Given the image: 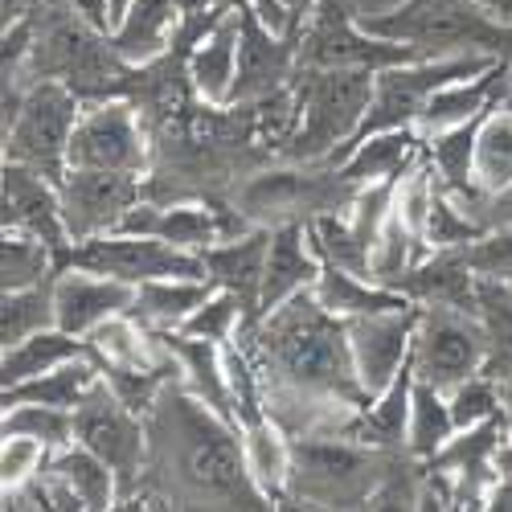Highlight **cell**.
Wrapping results in <instances>:
<instances>
[{
  "label": "cell",
  "mask_w": 512,
  "mask_h": 512,
  "mask_svg": "<svg viewBox=\"0 0 512 512\" xmlns=\"http://www.w3.org/2000/svg\"><path fill=\"white\" fill-rule=\"evenodd\" d=\"M508 95H512V70H508V58H496L488 70H480L472 78H455V82H447V87H439L431 95V103H426V111H422L418 132L422 136L447 132V127H455V123H467V119L492 111Z\"/></svg>",
  "instance_id": "obj_25"
},
{
  "label": "cell",
  "mask_w": 512,
  "mask_h": 512,
  "mask_svg": "<svg viewBox=\"0 0 512 512\" xmlns=\"http://www.w3.org/2000/svg\"><path fill=\"white\" fill-rule=\"evenodd\" d=\"M242 447H246V467L254 484L263 488L271 504H283L287 480H291V439L283 435V426L271 414L242 426Z\"/></svg>",
  "instance_id": "obj_35"
},
{
  "label": "cell",
  "mask_w": 512,
  "mask_h": 512,
  "mask_svg": "<svg viewBox=\"0 0 512 512\" xmlns=\"http://www.w3.org/2000/svg\"><path fill=\"white\" fill-rule=\"evenodd\" d=\"M463 259H467V267H472L476 279L512 287V222L508 226H488L476 242L463 246Z\"/></svg>",
  "instance_id": "obj_44"
},
{
  "label": "cell",
  "mask_w": 512,
  "mask_h": 512,
  "mask_svg": "<svg viewBox=\"0 0 512 512\" xmlns=\"http://www.w3.org/2000/svg\"><path fill=\"white\" fill-rule=\"evenodd\" d=\"M373 455L357 439H291V480L287 492L312 508H353L373 496Z\"/></svg>",
  "instance_id": "obj_9"
},
{
  "label": "cell",
  "mask_w": 512,
  "mask_h": 512,
  "mask_svg": "<svg viewBox=\"0 0 512 512\" xmlns=\"http://www.w3.org/2000/svg\"><path fill=\"white\" fill-rule=\"evenodd\" d=\"M74 443L91 447L119 480V508L140 492L144 467H148V418L123 406V398L99 377L74 406Z\"/></svg>",
  "instance_id": "obj_7"
},
{
  "label": "cell",
  "mask_w": 512,
  "mask_h": 512,
  "mask_svg": "<svg viewBox=\"0 0 512 512\" xmlns=\"http://www.w3.org/2000/svg\"><path fill=\"white\" fill-rule=\"evenodd\" d=\"M508 418L504 410L459 431L426 459L431 472H443L455 488V508H488L492 484H496V455L508 443Z\"/></svg>",
  "instance_id": "obj_15"
},
{
  "label": "cell",
  "mask_w": 512,
  "mask_h": 512,
  "mask_svg": "<svg viewBox=\"0 0 512 512\" xmlns=\"http://www.w3.org/2000/svg\"><path fill=\"white\" fill-rule=\"evenodd\" d=\"M246 5L254 9V13H259L271 29H279V33H291V25H287V13L279 9V0H246Z\"/></svg>",
  "instance_id": "obj_50"
},
{
  "label": "cell",
  "mask_w": 512,
  "mask_h": 512,
  "mask_svg": "<svg viewBox=\"0 0 512 512\" xmlns=\"http://www.w3.org/2000/svg\"><path fill=\"white\" fill-rule=\"evenodd\" d=\"M119 234L164 238V242H173L181 250H193V254H201L213 242L230 238L226 222L209 205H156V201H140V205L127 209V218L119 222Z\"/></svg>",
  "instance_id": "obj_26"
},
{
  "label": "cell",
  "mask_w": 512,
  "mask_h": 512,
  "mask_svg": "<svg viewBox=\"0 0 512 512\" xmlns=\"http://www.w3.org/2000/svg\"><path fill=\"white\" fill-rule=\"evenodd\" d=\"M357 185L332 173L312 177V173H259L250 177L238 193V213L259 226H283V222H312L316 213H340L353 205Z\"/></svg>",
  "instance_id": "obj_12"
},
{
  "label": "cell",
  "mask_w": 512,
  "mask_h": 512,
  "mask_svg": "<svg viewBox=\"0 0 512 512\" xmlns=\"http://www.w3.org/2000/svg\"><path fill=\"white\" fill-rule=\"evenodd\" d=\"M422 320V304H406L394 312H373L349 320V349L361 390L373 398L402 373V365L414 353V332Z\"/></svg>",
  "instance_id": "obj_16"
},
{
  "label": "cell",
  "mask_w": 512,
  "mask_h": 512,
  "mask_svg": "<svg viewBox=\"0 0 512 512\" xmlns=\"http://www.w3.org/2000/svg\"><path fill=\"white\" fill-rule=\"evenodd\" d=\"M70 168H103V173H148V140L140 115L127 99H95L82 107L70 136Z\"/></svg>",
  "instance_id": "obj_13"
},
{
  "label": "cell",
  "mask_w": 512,
  "mask_h": 512,
  "mask_svg": "<svg viewBox=\"0 0 512 512\" xmlns=\"http://www.w3.org/2000/svg\"><path fill=\"white\" fill-rule=\"evenodd\" d=\"M0 435H29L37 443H46V451H62L74 443V410H58V406H41V402H17L5 406V422H0Z\"/></svg>",
  "instance_id": "obj_41"
},
{
  "label": "cell",
  "mask_w": 512,
  "mask_h": 512,
  "mask_svg": "<svg viewBox=\"0 0 512 512\" xmlns=\"http://www.w3.org/2000/svg\"><path fill=\"white\" fill-rule=\"evenodd\" d=\"M414 46L390 37H373L353 17L349 0H316L312 17L300 29V66H361V70H386L398 62H418Z\"/></svg>",
  "instance_id": "obj_10"
},
{
  "label": "cell",
  "mask_w": 512,
  "mask_h": 512,
  "mask_svg": "<svg viewBox=\"0 0 512 512\" xmlns=\"http://www.w3.org/2000/svg\"><path fill=\"white\" fill-rule=\"evenodd\" d=\"M279 9L287 13L291 33H300V29H304V21H308V17H312V9H316V0H279Z\"/></svg>",
  "instance_id": "obj_51"
},
{
  "label": "cell",
  "mask_w": 512,
  "mask_h": 512,
  "mask_svg": "<svg viewBox=\"0 0 512 512\" xmlns=\"http://www.w3.org/2000/svg\"><path fill=\"white\" fill-rule=\"evenodd\" d=\"M127 9H132V0H107V17H111V29L127 17Z\"/></svg>",
  "instance_id": "obj_54"
},
{
  "label": "cell",
  "mask_w": 512,
  "mask_h": 512,
  "mask_svg": "<svg viewBox=\"0 0 512 512\" xmlns=\"http://www.w3.org/2000/svg\"><path fill=\"white\" fill-rule=\"evenodd\" d=\"M82 267L95 275H111L123 283H152V279H209L205 259L193 250H181L164 238L144 234H95L82 242H66L58 250V271Z\"/></svg>",
  "instance_id": "obj_8"
},
{
  "label": "cell",
  "mask_w": 512,
  "mask_h": 512,
  "mask_svg": "<svg viewBox=\"0 0 512 512\" xmlns=\"http://www.w3.org/2000/svg\"><path fill=\"white\" fill-rule=\"evenodd\" d=\"M58 275V250L21 230H5V246H0V287L21 291L37 287Z\"/></svg>",
  "instance_id": "obj_39"
},
{
  "label": "cell",
  "mask_w": 512,
  "mask_h": 512,
  "mask_svg": "<svg viewBox=\"0 0 512 512\" xmlns=\"http://www.w3.org/2000/svg\"><path fill=\"white\" fill-rule=\"evenodd\" d=\"M144 177L136 173H103V168H70L62 177V222L66 238L82 242L95 234L119 230L127 209L144 201Z\"/></svg>",
  "instance_id": "obj_14"
},
{
  "label": "cell",
  "mask_w": 512,
  "mask_h": 512,
  "mask_svg": "<svg viewBox=\"0 0 512 512\" xmlns=\"http://www.w3.org/2000/svg\"><path fill=\"white\" fill-rule=\"evenodd\" d=\"M213 279H152L136 287V304L132 316L136 324H144L148 332H168V328H181L209 295H213Z\"/></svg>",
  "instance_id": "obj_33"
},
{
  "label": "cell",
  "mask_w": 512,
  "mask_h": 512,
  "mask_svg": "<svg viewBox=\"0 0 512 512\" xmlns=\"http://www.w3.org/2000/svg\"><path fill=\"white\" fill-rule=\"evenodd\" d=\"M422 156V132L418 127H398V132H377L353 144L336 160V173L349 185H373V181H402Z\"/></svg>",
  "instance_id": "obj_28"
},
{
  "label": "cell",
  "mask_w": 512,
  "mask_h": 512,
  "mask_svg": "<svg viewBox=\"0 0 512 512\" xmlns=\"http://www.w3.org/2000/svg\"><path fill=\"white\" fill-rule=\"evenodd\" d=\"M58 312H54V279L37 283V287H21V291H5L0 300V345H17V340L54 328Z\"/></svg>",
  "instance_id": "obj_40"
},
{
  "label": "cell",
  "mask_w": 512,
  "mask_h": 512,
  "mask_svg": "<svg viewBox=\"0 0 512 512\" xmlns=\"http://www.w3.org/2000/svg\"><path fill=\"white\" fill-rule=\"evenodd\" d=\"M484 234V226L472 213L459 209V197H451L439 181L431 193V209H426V226H422V246L426 250H451V246H467Z\"/></svg>",
  "instance_id": "obj_42"
},
{
  "label": "cell",
  "mask_w": 512,
  "mask_h": 512,
  "mask_svg": "<svg viewBox=\"0 0 512 512\" xmlns=\"http://www.w3.org/2000/svg\"><path fill=\"white\" fill-rule=\"evenodd\" d=\"M451 435H455V418H451V402H447V394L414 377L410 426H406V451H410L414 459L426 463V459H431Z\"/></svg>",
  "instance_id": "obj_38"
},
{
  "label": "cell",
  "mask_w": 512,
  "mask_h": 512,
  "mask_svg": "<svg viewBox=\"0 0 512 512\" xmlns=\"http://www.w3.org/2000/svg\"><path fill=\"white\" fill-rule=\"evenodd\" d=\"M103 377L99 361L95 357H74L50 373L41 377H29L21 386H9L5 390V406H17V402H41V406H58V410H74L87 390Z\"/></svg>",
  "instance_id": "obj_36"
},
{
  "label": "cell",
  "mask_w": 512,
  "mask_h": 512,
  "mask_svg": "<svg viewBox=\"0 0 512 512\" xmlns=\"http://www.w3.org/2000/svg\"><path fill=\"white\" fill-rule=\"evenodd\" d=\"M62 5L74 13V17H82L87 25H95L99 33H111V17H107V0H62Z\"/></svg>",
  "instance_id": "obj_49"
},
{
  "label": "cell",
  "mask_w": 512,
  "mask_h": 512,
  "mask_svg": "<svg viewBox=\"0 0 512 512\" xmlns=\"http://www.w3.org/2000/svg\"><path fill=\"white\" fill-rule=\"evenodd\" d=\"M467 209H480V213H472V218L488 230V226H508L512 222V185L504 189V193H492V197H480L476 205H467Z\"/></svg>",
  "instance_id": "obj_48"
},
{
  "label": "cell",
  "mask_w": 512,
  "mask_h": 512,
  "mask_svg": "<svg viewBox=\"0 0 512 512\" xmlns=\"http://www.w3.org/2000/svg\"><path fill=\"white\" fill-rule=\"evenodd\" d=\"M414 377L451 394L459 381L484 369L488 361V328L476 312L459 308H422L414 332Z\"/></svg>",
  "instance_id": "obj_11"
},
{
  "label": "cell",
  "mask_w": 512,
  "mask_h": 512,
  "mask_svg": "<svg viewBox=\"0 0 512 512\" xmlns=\"http://www.w3.org/2000/svg\"><path fill=\"white\" fill-rule=\"evenodd\" d=\"M508 107H512V95H508Z\"/></svg>",
  "instance_id": "obj_55"
},
{
  "label": "cell",
  "mask_w": 512,
  "mask_h": 512,
  "mask_svg": "<svg viewBox=\"0 0 512 512\" xmlns=\"http://www.w3.org/2000/svg\"><path fill=\"white\" fill-rule=\"evenodd\" d=\"M451 402V418H455V431L459 426H476L492 414H500V381L492 373H472L467 381H459V386L447 394Z\"/></svg>",
  "instance_id": "obj_45"
},
{
  "label": "cell",
  "mask_w": 512,
  "mask_h": 512,
  "mask_svg": "<svg viewBox=\"0 0 512 512\" xmlns=\"http://www.w3.org/2000/svg\"><path fill=\"white\" fill-rule=\"evenodd\" d=\"M46 467L78 496L82 508H91V512L119 508V480H115V472L107 467V459H99L91 447L70 443L62 451H54L46 459Z\"/></svg>",
  "instance_id": "obj_34"
},
{
  "label": "cell",
  "mask_w": 512,
  "mask_h": 512,
  "mask_svg": "<svg viewBox=\"0 0 512 512\" xmlns=\"http://www.w3.org/2000/svg\"><path fill=\"white\" fill-rule=\"evenodd\" d=\"M324 271V259L308 238V222H283L271 226V250H267V275L259 295V320L295 300L300 291H312Z\"/></svg>",
  "instance_id": "obj_21"
},
{
  "label": "cell",
  "mask_w": 512,
  "mask_h": 512,
  "mask_svg": "<svg viewBox=\"0 0 512 512\" xmlns=\"http://www.w3.org/2000/svg\"><path fill=\"white\" fill-rule=\"evenodd\" d=\"M406 300L422 308H459V312H476L480 316V279L472 275L463 259V246L451 250H426L422 259L394 283Z\"/></svg>",
  "instance_id": "obj_22"
},
{
  "label": "cell",
  "mask_w": 512,
  "mask_h": 512,
  "mask_svg": "<svg viewBox=\"0 0 512 512\" xmlns=\"http://www.w3.org/2000/svg\"><path fill=\"white\" fill-rule=\"evenodd\" d=\"M74 357H95L87 336H74L58 324L41 328V332H33V336H25V340H17V345L5 349V357H0V381H5V390H9V386H21V381L50 373V369H58Z\"/></svg>",
  "instance_id": "obj_31"
},
{
  "label": "cell",
  "mask_w": 512,
  "mask_h": 512,
  "mask_svg": "<svg viewBox=\"0 0 512 512\" xmlns=\"http://www.w3.org/2000/svg\"><path fill=\"white\" fill-rule=\"evenodd\" d=\"M512 185V107L508 99L488 111L476 136V189L480 197L504 193Z\"/></svg>",
  "instance_id": "obj_37"
},
{
  "label": "cell",
  "mask_w": 512,
  "mask_h": 512,
  "mask_svg": "<svg viewBox=\"0 0 512 512\" xmlns=\"http://www.w3.org/2000/svg\"><path fill=\"white\" fill-rule=\"evenodd\" d=\"M500 107V103H496ZM488 111L467 119V123H455L447 132H435V136H422V156L431 160L435 168V181L459 197L463 205H476L480 201V189H476V136L484 127Z\"/></svg>",
  "instance_id": "obj_30"
},
{
  "label": "cell",
  "mask_w": 512,
  "mask_h": 512,
  "mask_svg": "<svg viewBox=\"0 0 512 512\" xmlns=\"http://www.w3.org/2000/svg\"><path fill=\"white\" fill-rule=\"evenodd\" d=\"M156 336H160V345L173 353L181 386L193 398H201L209 410H218L226 422L238 426L234 398H230V373H226V345L205 340V336H189L181 328H168V332H156Z\"/></svg>",
  "instance_id": "obj_23"
},
{
  "label": "cell",
  "mask_w": 512,
  "mask_h": 512,
  "mask_svg": "<svg viewBox=\"0 0 512 512\" xmlns=\"http://www.w3.org/2000/svg\"><path fill=\"white\" fill-rule=\"evenodd\" d=\"M242 320H246V308H242L238 295L226 291V287H213V295L181 324V332L218 340V345H230L234 332H242Z\"/></svg>",
  "instance_id": "obj_43"
},
{
  "label": "cell",
  "mask_w": 512,
  "mask_h": 512,
  "mask_svg": "<svg viewBox=\"0 0 512 512\" xmlns=\"http://www.w3.org/2000/svg\"><path fill=\"white\" fill-rule=\"evenodd\" d=\"M492 62L496 58H488V54H439V58H418V62H398V66L377 70L369 111H365V119L357 127V136L349 140V148L361 144L365 136H377V132L418 127L426 103H431V95L439 87H447V82H455V78H472V74L488 70Z\"/></svg>",
  "instance_id": "obj_5"
},
{
  "label": "cell",
  "mask_w": 512,
  "mask_h": 512,
  "mask_svg": "<svg viewBox=\"0 0 512 512\" xmlns=\"http://www.w3.org/2000/svg\"><path fill=\"white\" fill-rule=\"evenodd\" d=\"M254 357L263 361V377H275L279 390L316 394L340 406H365L369 394L361 390L353 349H349V320L332 316L312 291L275 308L250 328Z\"/></svg>",
  "instance_id": "obj_2"
},
{
  "label": "cell",
  "mask_w": 512,
  "mask_h": 512,
  "mask_svg": "<svg viewBox=\"0 0 512 512\" xmlns=\"http://www.w3.org/2000/svg\"><path fill=\"white\" fill-rule=\"evenodd\" d=\"M373 78L377 70L361 66H300L295 70V95H300V127L287 140L283 156L295 164H316V160H340L357 136V127L373 99Z\"/></svg>",
  "instance_id": "obj_3"
},
{
  "label": "cell",
  "mask_w": 512,
  "mask_h": 512,
  "mask_svg": "<svg viewBox=\"0 0 512 512\" xmlns=\"http://www.w3.org/2000/svg\"><path fill=\"white\" fill-rule=\"evenodd\" d=\"M132 508H271L246 467L242 426L168 381L148 414V467Z\"/></svg>",
  "instance_id": "obj_1"
},
{
  "label": "cell",
  "mask_w": 512,
  "mask_h": 512,
  "mask_svg": "<svg viewBox=\"0 0 512 512\" xmlns=\"http://www.w3.org/2000/svg\"><path fill=\"white\" fill-rule=\"evenodd\" d=\"M300 70V33L271 29L250 5H242V46H238V82H234V107L259 103Z\"/></svg>",
  "instance_id": "obj_17"
},
{
  "label": "cell",
  "mask_w": 512,
  "mask_h": 512,
  "mask_svg": "<svg viewBox=\"0 0 512 512\" xmlns=\"http://www.w3.org/2000/svg\"><path fill=\"white\" fill-rule=\"evenodd\" d=\"M177 29H181L177 0H132V9L107 33V41L119 62H127L132 70H144L173 50Z\"/></svg>",
  "instance_id": "obj_27"
},
{
  "label": "cell",
  "mask_w": 512,
  "mask_h": 512,
  "mask_svg": "<svg viewBox=\"0 0 512 512\" xmlns=\"http://www.w3.org/2000/svg\"><path fill=\"white\" fill-rule=\"evenodd\" d=\"M373 37L414 46L422 58L439 54H488L512 58V25L488 17L476 0H402L386 13L357 17Z\"/></svg>",
  "instance_id": "obj_4"
},
{
  "label": "cell",
  "mask_w": 512,
  "mask_h": 512,
  "mask_svg": "<svg viewBox=\"0 0 512 512\" xmlns=\"http://www.w3.org/2000/svg\"><path fill=\"white\" fill-rule=\"evenodd\" d=\"M316 300L340 316V320H357V316H373V312H394V308H406L414 300H406L402 291L394 287H381L357 271H345V267H336V263H324L316 287H312Z\"/></svg>",
  "instance_id": "obj_32"
},
{
  "label": "cell",
  "mask_w": 512,
  "mask_h": 512,
  "mask_svg": "<svg viewBox=\"0 0 512 512\" xmlns=\"http://www.w3.org/2000/svg\"><path fill=\"white\" fill-rule=\"evenodd\" d=\"M132 304H136V283L95 275V271H82V267H66L54 275L58 328H66L74 336H91L111 316L132 312Z\"/></svg>",
  "instance_id": "obj_19"
},
{
  "label": "cell",
  "mask_w": 512,
  "mask_h": 512,
  "mask_svg": "<svg viewBox=\"0 0 512 512\" xmlns=\"http://www.w3.org/2000/svg\"><path fill=\"white\" fill-rule=\"evenodd\" d=\"M238 46H242V5L230 9L218 25H213L185 62L189 82L205 107L222 111L234 107V82H238Z\"/></svg>",
  "instance_id": "obj_24"
},
{
  "label": "cell",
  "mask_w": 512,
  "mask_h": 512,
  "mask_svg": "<svg viewBox=\"0 0 512 512\" xmlns=\"http://www.w3.org/2000/svg\"><path fill=\"white\" fill-rule=\"evenodd\" d=\"M500 410H504L508 431H512V377H500Z\"/></svg>",
  "instance_id": "obj_53"
},
{
  "label": "cell",
  "mask_w": 512,
  "mask_h": 512,
  "mask_svg": "<svg viewBox=\"0 0 512 512\" xmlns=\"http://www.w3.org/2000/svg\"><path fill=\"white\" fill-rule=\"evenodd\" d=\"M46 459H50L46 443H37L29 435H5V451H0V484H5V492L33 480L46 467Z\"/></svg>",
  "instance_id": "obj_46"
},
{
  "label": "cell",
  "mask_w": 512,
  "mask_h": 512,
  "mask_svg": "<svg viewBox=\"0 0 512 512\" xmlns=\"http://www.w3.org/2000/svg\"><path fill=\"white\" fill-rule=\"evenodd\" d=\"M0 222L5 230H21V234H33L41 242H50L54 250H62L70 238H66V222H62V193H58V181H50L46 173H37L29 164H17V160H5L0 168Z\"/></svg>",
  "instance_id": "obj_18"
},
{
  "label": "cell",
  "mask_w": 512,
  "mask_h": 512,
  "mask_svg": "<svg viewBox=\"0 0 512 512\" xmlns=\"http://www.w3.org/2000/svg\"><path fill=\"white\" fill-rule=\"evenodd\" d=\"M410 394H414V357L402 365V373L381 394H373L365 406L353 410L345 422V439H357L361 447H406L410 426Z\"/></svg>",
  "instance_id": "obj_29"
},
{
  "label": "cell",
  "mask_w": 512,
  "mask_h": 512,
  "mask_svg": "<svg viewBox=\"0 0 512 512\" xmlns=\"http://www.w3.org/2000/svg\"><path fill=\"white\" fill-rule=\"evenodd\" d=\"M488 508H496V512H512V435H508V443H504L500 455H496V484H492Z\"/></svg>",
  "instance_id": "obj_47"
},
{
  "label": "cell",
  "mask_w": 512,
  "mask_h": 512,
  "mask_svg": "<svg viewBox=\"0 0 512 512\" xmlns=\"http://www.w3.org/2000/svg\"><path fill=\"white\" fill-rule=\"evenodd\" d=\"M267 250H271V226H254L250 234H230L222 242H213L209 250H201L205 259V271L209 279L234 291L242 308H246V320H242V332H250L259 324V295H263V275H267Z\"/></svg>",
  "instance_id": "obj_20"
},
{
  "label": "cell",
  "mask_w": 512,
  "mask_h": 512,
  "mask_svg": "<svg viewBox=\"0 0 512 512\" xmlns=\"http://www.w3.org/2000/svg\"><path fill=\"white\" fill-rule=\"evenodd\" d=\"M476 5H480L488 17H496L500 25H512V0H476Z\"/></svg>",
  "instance_id": "obj_52"
},
{
  "label": "cell",
  "mask_w": 512,
  "mask_h": 512,
  "mask_svg": "<svg viewBox=\"0 0 512 512\" xmlns=\"http://www.w3.org/2000/svg\"><path fill=\"white\" fill-rule=\"evenodd\" d=\"M82 107L87 103L70 82L37 78L17 107V119L5 127V160L29 164L62 185L70 173V136Z\"/></svg>",
  "instance_id": "obj_6"
}]
</instances>
